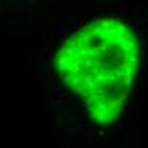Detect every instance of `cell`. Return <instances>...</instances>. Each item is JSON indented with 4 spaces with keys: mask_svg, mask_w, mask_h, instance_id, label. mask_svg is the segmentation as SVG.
I'll use <instances>...</instances> for the list:
<instances>
[{
    "mask_svg": "<svg viewBox=\"0 0 148 148\" xmlns=\"http://www.w3.org/2000/svg\"><path fill=\"white\" fill-rule=\"evenodd\" d=\"M141 45L123 21L102 17L75 31L55 56L60 78L99 124L121 116L140 66Z\"/></svg>",
    "mask_w": 148,
    "mask_h": 148,
    "instance_id": "obj_1",
    "label": "cell"
}]
</instances>
